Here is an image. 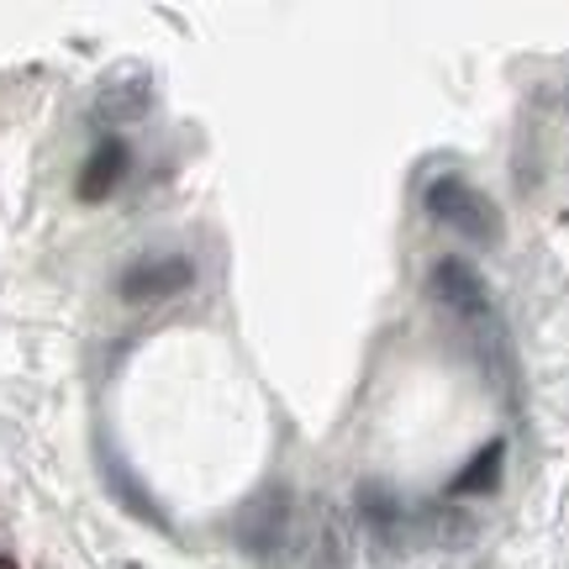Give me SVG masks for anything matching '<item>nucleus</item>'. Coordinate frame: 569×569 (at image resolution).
Segmentation results:
<instances>
[{"instance_id": "obj_5", "label": "nucleus", "mask_w": 569, "mask_h": 569, "mask_svg": "<svg viewBox=\"0 0 569 569\" xmlns=\"http://www.w3.org/2000/svg\"><path fill=\"white\" fill-rule=\"evenodd\" d=\"M432 301L448 306L465 322H486L490 317V290L480 280V269L465 264V259H438L432 264Z\"/></svg>"}, {"instance_id": "obj_1", "label": "nucleus", "mask_w": 569, "mask_h": 569, "mask_svg": "<svg viewBox=\"0 0 569 569\" xmlns=\"http://www.w3.org/2000/svg\"><path fill=\"white\" fill-rule=\"evenodd\" d=\"M232 543L259 559L269 569H290L301 565L306 549V501L290 486H264L253 490L238 517H232Z\"/></svg>"}, {"instance_id": "obj_3", "label": "nucleus", "mask_w": 569, "mask_h": 569, "mask_svg": "<svg viewBox=\"0 0 569 569\" xmlns=\"http://www.w3.org/2000/svg\"><path fill=\"white\" fill-rule=\"evenodd\" d=\"M353 559V528L338 501H306V549L301 569H348Z\"/></svg>"}, {"instance_id": "obj_11", "label": "nucleus", "mask_w": 569, "mask_h": 569, "mask_svg": "<svg viewBox=\"0 0 569 569\" xmlns=\"http://www.w3.org/2000/svg\"><path fill=\"white\" fill-rule=\"evenodd\" d=\"M101 469H106V486H111V496H117V501H122V507L132 511V517H142L148 528L169 532V517L159 511V501H153V496L142 490V480H132V469H127L122 459L111 453V448H101Z\"/></svg>"}, {"instance_id": "obj_12", "label": "nucleus", "mask_w": 569, "mask_h": 569, "mask_svg": "<svg viewBox=\"0 0 569 569\" xmlns=\"http://www.w3.org/2000/svg\"><path fill=\"white\" fill-rule=\"evenodd\" d=\"M0 569H17V565H11V559H0Z\"/></svg>"}, {"instance_id": "obj_10", "label": "nucleus", "mask_w": 569, "mask_h": 569, "mask_svg": "<svg viewBox=\"0 0 569 569\" xmlns=\"http://www.w3.org/2000/svg\"><path fill=\"white\" fill-rule=\"evenodd\" d=\"M475 517L459 507H448V501H438V507H417L411 511V532H422L427 543H438V549H465V543H475Z\"/></svg>"}, {"instance_id": "obj_7", "label": "nucleus", "mask_w": 569, "mask_h": 569, "mask_svg": "<svg viewBox=\"0 0 569 569\" xmlns=\"http://www.w3.org/2000/svg\"><path fill=\"white\" fill-rule=\"evenodd\" d=\"M127 169H132V148H127L122 138H106V142H96V153L84 159V169H80V201H106L117 184L127 180Z\"/></svg>"}, {"instance_id": "obj_4", "label": "nucleus", "mask_w": 569, "mask_h": 569, "mask_svg": "<svg viewBox=\"0 0 569 569\" xmlns=\"http://www.w3.org/2000/svg\"><path fill=\"white\" fill-rule=\"evenodd\" d=\"M196 280V264L184 259V253H159V259H138L132 269H122V301L127 306H153V301H169V296H180L190 290Z\"/></svg>"}, {"instance_id": "obj_2", "label": "nucleus", "mask_w": 569, "mask_h": 569, "mask_svg": "<svg viewBox=\"0 0 569 569\" xmlns=\"http://www.w3.org/2000/svg\"><path fill=\"white\" fill-rule=\"evenodd\" d=\"M422 201H427V217H432V222L448 227V232H459V238H469V243L496 248L501 238H507V217H501V206L490 201L486 190H475L469 180H459V174L432 180Z\"/></svg>"}, {"instance_id": "obj_9", "label": "nucleus", "mask_w": 569, "mask_h": 569, "mask_svg": "<svg viewBox=\"0 0 569 569\" xmlns=\"http://www.w3.org/2000/svg\"><path fill=\"white\" fill-rule=\"evenodd\" d=\"M501 475H507V443L501 438H490V443L475 448V459H469L453 480H448V501H465V496H490V490L501 486Z\"/></svg>"}, {"instance_id": "obj_8", "label": "nucleus", "mask_w": 569, "mask_h": 569, "mask_svg": "<svg viewBox=\"0 0 569 569\" xmlns=\"http://www.w3.org/2000/svg\"><path fill=\"white\" fill-rule=\"evenodd\" d=\"M411 511L417 507H407L390 486H359V517H365V528L375 532L380 543H407Z\"/></svg>"}, {"instance_id": "obj_6", "label": "nucleus", "mask_w": 569, "mask_h": 569, "mask_svg": "<svg viewBox=\"0 0 569 569\" xmlns=\"http://www.w3.org/2000/svg\"><path fill=\"white\" fill-rule=\"evenodd\" d=\"M148 106H153V80H148V74H117V80H106L101 90H96L90 117L101 127H117V122L148 117Z\"/></svg>"}]
</instances>
